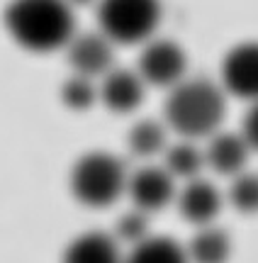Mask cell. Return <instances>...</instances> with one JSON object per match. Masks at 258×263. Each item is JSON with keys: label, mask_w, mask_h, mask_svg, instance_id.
<instances>
[{"label": "cell", "mask_w": 258, "mask_h": 263, "mask_svg": "<svg viewBox=\"0 0 258 263\" xmlns=\"http://www.w3.org/2000/svg\"><path fill=\"white\" fill-rule=\"evenodd\" d=\"M3 22L10 39L32 54L66 49L76 34V12L66 0H10Z\"/></svg>", "instance_id": "1"}, {"label": "cell", "mask_w": 258, "mask_h": 263, "mask_svg": "<svg viewBox=\"0 0 258 263\" xmlns=\"http://www.w3.org/2000/svg\"><path fill=\"white\" fill-rule=\"evenodd\" d=\"M227 115V93L210 78H183L168 88L163 122L183 139H210Z\"/></svg>", "instance_id": "2"}, {"label": "cell", "mask_w": 258, "mask_h": 263, "mask_svg": "<svg viewBox=\"0 0 258 263\" xmlns=\"http://www.w3.org/2000/svg\"><path fill=\"white\" fill-rule=\"evenodd\" d=\"M127 166L122 159L107 151H90L83 154L73 163L68 185L81 205L86 207H110L127 193Z\"/></svg>", "instance_id": "3"}, {"label": "cell", "mask_w": 258, "mask_h": 263, "mask_svg": "<svg viewBox=\"0 0 258 263\" xmlns=\"http://www.w3.org/2000/svg\"><path fill=\"white\" fill-rule=\"evenodd\" d=\"M161 0H97V27L112 44H144L161 22Z\"/></svg>", "instance_id": "4"}, {"label": "cell", "mask_w": 258, "mask_h": 263, "mask_svg": "<svg viewBox=\"0 0 258 263\" xmlns=\"http://www.w3.org/2000/svg\"><path fill=\"white\" fill-rule=\"evenodd\" d=\"M188 71V57L173 39H149L136 61V73L146 85L156 88H173L181 83Z\"/></svg>", "instance_id": "5"}, {"label": "cell", "mask_w": 258, "mask_h": 263, "mask_svg": "<svg viewBox=\"0 0 258 263\" xmlns=\"http://www.w3.org/2000/svg\"><path fill=\"white\" fill-rule=\"evenodd\" d=\"M66 59L71 71L86 78H103L107 71L115 68V44L97 29L73 34L66 44Z\"/></svg>", "instance_id": "6"}, {"label": "cell", "mask_w": 258, "mask_h": 263, "mask_svg": "<svg viewBox=\"0 0 258 263\" xmlns=\"http://www.w3.org/2000/svg\"><path fill=\"white\" fill-rule=\"evenodd\" d=\"M222 88L241 100H258V42H241L222 59Z\"/></svg>", "instance_id": "7"}, {"label": "cell", "mask_w": 258, "mask_h": 263, "mask_svg": "<svg viewBox=\"0 0 258 263\" xmlns=\"http://www.w3.org/2000/svg\"><path fill=\"white\" fill-rule=\"evenodd\" d=\"M127 195L136 210L146 215L158 212L175 200V178L163 166H142L129 173Z\"/></svg>", "instance_id": "8"}, {"label": "cell", "mask_w": 258, "mask_h": 263, "mask_svg": "<svg viewBox=\"0 0 258 263\" xmlns=\"http://www.w3.org/2000/svg\"><path fill=\"white\" fill-rule=\"evenodd\" d=\"M97 93H100V100L107 110L127 115L134 112L142 105L146 83H144L142 76L136 73V68L134 71L132 68H112L100 78Z\"/></svg>", "instance_id": "9"}, {"label": "cell", "mask_w": 258, "mask_h": 263, "mask_svg": "<svg viewBox=\"0 0 258 263\" xmlns=\"http://www.w3.org/2000/svg\"><path fill=\"white\" fill-rule=\"evenodd\" d=\"M178 202V212H181L190 224L195 227H205V224H214L217 215L222 212L224 205V195L214 188V183L200 178L185 180L183 190L175 195Z\"/></svg>", "instance_id": "10"}, {"label": "cell", "mask_w": 258, "mask_h": 263, "mask_svg": "<svg viewBox=\"0 0 258 263\" xmlns=\"http://www.w3.org/2000/svg\"><path fill=\"white\" fill-rule=\"evenodd\" d=\"M249 141L244 139V134L236 132H214L205 146V163L220 176L234 178L236 173L246 171V161L251 154Z\"/></svg>", "instance_id": "11"}, {"label": "cell", "mask_w": 258, "mask_h": 263, "mask_svg": "<svg viewBox=\"0 0 258 263\" xmlns=\"http://www.w3.org/2000/svg\"><path fill=\"white\" fill-rule=\"evenodd\" d=\"M61 263H125V254L112 234L86 232L66 246Z\"/></svg>", "instance_id": "12"}, {"label": "cell", "mask_w": 258, "mask_h": 263, "mask_svg": "<svg viewBox=\"0 0 258 263\" xmlns=\"http://www.w3.org/2000/svg\"><path fill=\"white\" fill-rule=\"evenodd\" d=\"M190 263H227L231 256V239L227 229L217 224L197 227L185 244Z\"/></svg>", "instance_id": "13"}, {"label": "cell", "mask_w": 258, "mask_h": 263, "mask_svg": "<svg viewBox=\"0 0 258 263\" xmlns=\"http://www.w3.org/2000/svg\"><path fill=\"white\" fill-rule=\"evenodd\" d=\"M163 168L175 180L200 178L202 168H207L205 149H200L192 139H181L175 144H168L163 151Z\"/></svg>", "instance_id": "14"}, {"label": "cell", "mask_w": 258, "mask_h": 263, "mask_svg": "<svg viewBox=\"0 0 258 263\" xmlns=\"http://www.w3.org/2000/svg\"><path fill=\"white\" fill-rule=\"evenodd\" d=\"M125 263H190L185 246L171 236H146L142 244L129 249Z\"/></svg>", "instance_id": "15"}, {"label": "cell", "mask_w": 258, "mask_h": 263, "mask_svg": "<svg viewBox=\"0 0 258 263\" xmlns=\"http://www.w3.org/2000/svg\"><path fill=\"white\" fill-rule=\"evenodd\" d=\"M127 146L136 159H153L168 146V127L156 120H139L127 134Z\"/></svg>", "instance_id": "16"}, {"label": "cell", "mask_w": 258, "mask_h": 263, "mask_svg": "<svg viewBox=\"0 0 258 263\" xmlns=\"http://www.w3.org/2000/svg\"><path fill=\"white\" fill-rule=\"evenodd\" d=\"M227 202L241 215L258 212V173H236L227 188Z\"/></svg>", "instance_id": "17"}, {"label": "cell", "mask_w": 258, "mask_h": 263, "mask_svg": "<svg viewBox=\"0 0 258 263\" xmlns=\"http://www.w3.org/2000/svg\"><path fill=\"white\" fill-rule=\"evenodd\" d=\"M61 100L66 107L81 112V110L93 107L95 100H100V93H97V85L93 78L71 73V78H66V83L61 85Z\"/></svg>", "instance_id": "18"}, {"label": "cell", "mask_w": 258, "mask_h": 263, "mask_svg": "<svg viewBox=\"0 0 258 263\" xmlns=\"http://www.w3.org/2000/svg\"><path fill=\"white\" fill-rule=\"evenodd\" d=\"M120 241V244H129V249L136 244H142L146 236H151V229H149V215L132 207L129 212L117 219L115 224V234H112Z\"/></svg>", "instance_id": "19"}, {"label": "cell", "mask_w": 258, "mask_h": 263, "mask_svg": "<svg viewBox=\"0 0 258 263\" xmlns=\"http://www.w3.org/2000/svg\"><path fill=\"white\" fill-rule=\"evenodd\" d=\"M244 139L249 141V146L253 151H258V100H253L249 107V112L244 117V127H241Z\"/></svg>", "instance_id": "20"}, {"label": "cell", "mask_w": 258, "mask_h": 263, "mask_svg": "<svg viewBox=\"0 0 258 263\" xmlns=\"http://www.w3.org/2000/svg\"><path fill=\"white\" fill-rule=\"evenodd\" d=\"M71 8H88V5H97V0H66Z\"/></svg>", "instance_id": "21"}]
</instances>
